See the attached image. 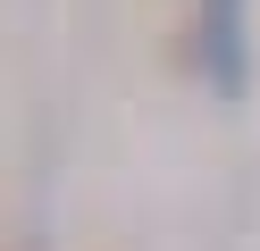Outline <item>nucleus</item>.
I'll return each mask as SVG.
<instances>
[{
    "mask_svg": "<svg viewBox=\"0 0 260 251\" xmlns=\"http://www.w3.org/2000/svg\"><path fill=\"white\" fill-rule=\"evenodd\" d=\"M202 76L226 100L252 92V25H243V0H202Z\"/></svg>",
    "mask_w": 260,
    "mask_h": 251,
    "instance_id": "1",
    "label": "nucleus"
}]
</instances>
